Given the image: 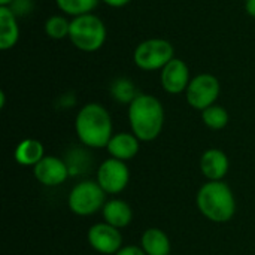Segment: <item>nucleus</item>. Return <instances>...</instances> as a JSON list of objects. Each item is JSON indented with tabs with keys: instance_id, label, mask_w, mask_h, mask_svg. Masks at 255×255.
Returning a JSON list of instances; mask_svg holds the SVG:
<instances>
[{
	"instance_id": "obj_1",
	"label": "nucleus",
	"mask_w": 255,
	"mask_h": 255,
	"mask_svg": "<svg viewBox=\"0 0 255 255\" xmlns=\"http://www.w3.org/2000/svg\"><path fill=\"white\" fill-rule=\"evenodd\" d=\"M164 108L152 94H137L128 105V123L131 133L140 142L155 140L164 127Z\"/></svg>"
},
{
	"instance_id": "obj_2",
	"label": "nucleus",
	"mask_w": 255,
	"mask_h": 255,
	"mask_svg": "<svg viewBox=\"0 0 255 255\" xmlns=\"http://www.w3.org/2000/svg\"><path fill=\"white\" fill-rule=\"evenodd\" d=\"M112 130L111 114L100 103H87L76 114L75 131L84 146L94 149L106 148L114 136Z\"/></svg>"
},
{
	"instance_id": "obj_3",
	"label": "nucleus",
	"mask_w": 255,
	"mask_h": 255,
	"mask_svg": "<svg viewBox=\"0 0 255 255\" xmlns=\"http://www.w3.org/2000/svg\"><path fill=\"white\" fill-rule=\"evenodd\" d=\"M200 214L217 224L229 223L236 214V199L232 188L223 181H208L196 196Z\"/></svg>"
},
{
	"instance_id": "obj_4",
	"label": "nucleus",
	"mask_w": 255,
	"mask_h": 255,
	"mask_svg": "<svg viewBox=\"0 0 255 255\" xmlns=\"http://www.w3.org/2000/svg\"><path fill=\"white\" fill-rule=\"evenodd\" d=\"M108 37V30L100 16L96 13H85L70 19L69 40L75 48L84 52L99 51Z\"/></svg>"
},
{
	"instance_id": "obj_5",
	"label": "nucleus",
	"mask_w": 255,
	"mask_h": 255,
	"mask_svg": "<svg viewBox=\"0 0 255 255\" xmlns=\"http://www.w3.org/2000/svg\"><path fill=\"white\" fill-rule=\"evenodd\" d=\"M173 58H175L173 45L161 37H151L140 42L133 52V61L136 67L145 72L161 70Z\"/></svg>"
},
{
	"instance_id": "obj_6",
	"label": "nucleus",
	"mask_w": 255,
	"mask_h": 255,
	"mask_svg": "<svg viewBox=\"0 0 255 255\" xmlns=\"http://www.w3.org/2000/svg\"><path fill=\"white\" fill-rule=\"evenodd\" d=\"M106 193L97 181H81L69 193L67 206L78 217H90L102 211L106 203Z\"/></svg>"
},
{
	"instance_id": "obj_7",
	"label": "nucleus",
	"mask_w": 255,
	"mask_h": 255,
	"mask_svg": "<svg viewBox=\"0 0 255 255\" xmlns=\"http://www.w3.org/2000/svg\"><path fill=\"white\" fill-rule=\"evenodd\" d=\"M220 81L212 73H199L191 78L187 90L185 99L187 103L196 111H205L206 108L217 103L220 97Z\"/></svg>"
},
{
	"instance_id": "obj_8",
	"label": "nucleus",
	"mask_w": 255,
	"mask_h": 255,
	"mask_svg": "<svg viewBox=\"0 0 255 255\" xmlns=\"http://www.w3.org/2000/svg\"><path fill=\"white\" fill-rule=\"evenodd\" d=\"M130 182V170L126 161L108 158L97 169V184L106 194L123 193Z\"/></svg>"
},
{
	"instance_id": "obj_9",
	"label": "nucleus",
	"mask_w": 255,
	"mask_h": 255,
	"mask_svg": "<svg viewBox=\"0 0 255 255\" xmlns=\"http://www.w3.org/2000/svg\"><path fill=\"white\" fill-rule=\"evenodd\" d=\"M87 239L90 247L99 254L115 255L123 248L121 232L105 221L91 226L87 233Z\"/></svg>"
},
{
	"instance_id": "obj_10",
	"label": "nucleus",
	"mask_w": 255,
	"mask_h": 255,
	"mask_svg": "<svg viewBox=\"0 0 255 255\" xmlns=\"http://www.w3.org/2000/svg\"><path fill=\"white\" fill-rule=\"evenodd\" d=\"M33 175L36 181L45 187H58L66 182L70 175L69 166L55 155H45L34 167Z\"/></svg>"
},
{
	"instance_id": "obj_11",
	"label": "nucleus",
	"mask_w": 255,
	"mask_h": 255,
	"mask_svg": "<svg viewBox=\"0 0 255 255\" xmlns=\"http://www.w3.org/2000/svg\"><path fill=\"white\" fill-rule=\"evenodd\" d=\"M191 81L190 67L188 64L181 58H173L169 61L163 69L160 75V82L163 90L167 94H181L185 93L188 84Z\"/></svg>"
},
{
	"instance_id": "obj_12",
	"label": "nucleus",
	"mask_w": 255,
	"mask_h": 255,
	"mask_svg": "<svg viewBox=\"0 0 255 255\" xmlns=\"http://www.w3.org/2000/svg\"><path fill=\"white\" fill-rule=\"evenodd\" d=\"M229 167L227 154L218 148H209L200 157V172L208 181H223L229 173Z\"/></svg>"
},
{
	"instance_id": "obj_13",
	"label": "nucleus",
	"mask_w": 255,
	"mask_h": 255,
	"mask_svg": "<svg viewBox=\"0 0 255 255\" xmlns=\"http://www.w3.org/2000/svg\"><path fill=\"white\" fill-rule=\"evenodd\" d=\"M140 148V140L130 131H121V133H115L106 149L109 152V155L112 158L121 160V161H128L133 160Z\"/></svg>"
},
{
	"instance_id": "obj_14",
	"label": "nucleus",
	"mask_w": 255,
	"mask_h": 255,
	"mask_svg": "<svg viewBox=\"0 0 255 255\" xmlns=\"http://www.w3.org/2000/svg\"><path fill=\"white\" fill-rule=\"evenodd\" d=\"M103 221L118 230L126 229L133 221L131 206L121 199H111L105 203L102 209Z\"/></svg>"
},
{
	"instance_id": "obj_15",
	"label": "nucleus",
	"mask_w": 255,
	"mask_h": 255,
	"mask_svg": "<svg viewBox=\"0 0 255 255\" xmlns=\"http://www.w3.org/2000/svg\"><path fill=\"white\" fill-rule=\"evenodd\" d=\"M19 39V25L15 12L9 6H0V49H12Z\"/></svg>"
},
{
	"instance_id": "obj_16",
	"label": "nucleus",
	"mask_w": 255,
	"mask_h": 255,
	"mask_svg": "<svg viewBox=\"0 0 255 255\" xmlns=\"http://www.w3.org/2000/svg\"><path fill=\"white\" fill-rule=\"evenodd\" d=\"M45 157L43 145L33 137H27L21 140L13 152V158L18 164L25 167H34Z\"/></svg>"
},
{
	"instance_id": "obj_17",
	"label": "nucleus",
	"mask_w": 255,
	"mask_h": 255,
	"mask_svg": "<svg viewBox=\"0 0 255 255\" xmlns=\"http://www.w3.org/2000/svg\"><path fill=\"white\" fill-rule=\"evenodd\" d=\"M140 247L146 255H169L172 250L169 236L157 227H149L143 232Z\"/></svg>"
},
{
	"instance_id": "obj_18",
	"label": "nucleus",
	"mask_w": 255,
	"mask_h": 255,
	"mask_svg": "<svg viewBox=\"0 0 255 255\" xmlns=\"http://www.w3.org/2000/svg\"><path fill=\"white\" fill-rule=\"evenodd\" d=\"M229 120L230 117L227 109L217 103L202 111V121L211 130H223L224 127H227Z\"/></svg>"
},
{
	"instance_id": "obj_19",
	"label": "nucleus",
	"mask_w": 255,
	"mask_h": 255,
	"mask_svg": "<svg viewBox=\"0 0 255 255\" xmlns=\"http://www.w3.org/2000/svg\"><path fill=\"white\" fill-rule=\"evenodd\" d=\"M100 0H55L57 7L72 18L91 13Z\"/></svg>"
},
{
	"instance_id": "obj_20",
	"label": "nucleus",
	"mask_w": 255,
	"mask_h": 255,
	"mask_svg": "<svg viewBox=\"0 0 255 255\" xmlns=\"http://www.w3.org/2000/svg\"><path fill=\"white\" fill-rule=\"evenodd\" d=\"M111 94L118 103L130 105L139 93L136 91L133 81H130L127 78H118L111 85Z\"/></svg>"
},
{
	"instance_id": "obj_21",
	"label": "nucleus",
	"mask_w": 255,
	"mask_h": 255,
	"mask_svg": "<svg viewBox=\"0 0 255 255\" xmlns=\"http://www.w3.org/2000/svg\"><path fill=\"white\" fill-rule=\"evenodd\" d=\"M45 33L48 37L60 40L64 37H69V31H70V21L63 16V15H52L45 21Z\"/></svg>"
},
{
	"instance_id": "obj_22",
	"label": "nucleus",
	"mask_w": 255,
	"mask_h": 255,
	"mask_svg": "<svg viewBox=\"0 0 255 255\" xmlns=\"http://www.w3.org/2000/svg\"><path fill=\"white\" fill-rule=\"evenodd\" d=\"M115 255H146L142 247H137V245H127V247H123L118 253Z\"/></svg>"
},
{
	"instance_id": "obj_23",
	"label": "nucleus",
	"mask_w": 255,
	"mask_h": 255,
	"mask_svg": "<svg viewBox=\"0 0 255 255\" xmlns=\"http://www.w3.org/2000/svg\"><path fill=\"white\" fill-rule=\"evenodd\" d=\"M105 4L111 6V7H123L126 4H128L131 0H102Z\"/></svg>"
},
{
	"instance_id": "obj_24",
	"label": "nucleus",
	"mask_w": 255,
	"mask_h": 255,
	"mask_svg": "<svg viewBox=\"0 0 255 255\" xmlns=\"http://www.w3.org/2000/svg\"><path fill=\"white\" fill-rule=\"evenodd\" d=\"M245 10H247L248 15L255 18V0H247L245 1Z\"/></svg>"
},
{
	"instance_id": "obj_25",
	"label": "nucleus",
	"mask_w": 255,
	"mask_h": 255,
	"mask_svg": "<svg viewBox=\"0 0 255 255\" xmlns=\"http://www.w3.org/2000/svg\"><path fill=\"white\" fill-rule=\"evenodd\" d=\"M15 0H0V6H10Z\"/></svg>"
}]
</instances>
